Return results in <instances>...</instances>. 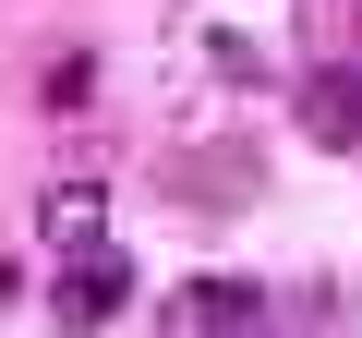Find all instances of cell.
I'll list each match as a JSON object with an SVG mask.
<instances>
[{
    "mask_svg": "<svg viewBox=\"0 0 362 338\" xmlns=\"http://www.w3.org/2000/svg\"><path fill=\"white\" fill-rule=\"evenodd\" d=\"M121 302H133V266H121V254H73V278H61V338H97Z\"/></svg>",
    "mask_w": 362,
    "mask_h": 338,
    "instance_id": "cell-2",
    "label": "cell"
},
{
    "mask_svg": "<svg viewBox=\"0 0 362 338\" xmlns=\"http://www.w3.org/2000/svg\"><path fill=\"white\" fill-rule=\"evenodd\" d=\"M302 133L314 145H362V73H314L302 85Z\"/></svg>",
    "mask_w": 362,
    "mask_h": 338,
    "instance_id": "cell-3",
    "label": "cell"
},
{
    "mask_svg": "<svg viewBox=\"0 0 362 338\" xmlns=\"http://www.w3.org/2000/svg\"><path fill=\"white\" fill-rule=\"evenodd\" d=\"M49 242H73V254L97 242V194H85V182H61V194H49Z\"/></svg>",
    "mask_w": 362,
    "mask_h": 338,
    "instance_id": "cell-4",
    "label": "cell"
},
{
    "mask_svg": "<svg viewBox=\"0 0 362 338\" xmlns=\"http://www.w3.org/2000/svg\"><path fill=\"white\" fill-rule=\"evenodd\" d=\"M254 278H194V290H181L169 302V338H254Z\"/></svg>",
    "mask_w": 362,
    "mask_h": 338,
    "instance_id": "cell-1",
    "label": "cell"
}]
</instances>
